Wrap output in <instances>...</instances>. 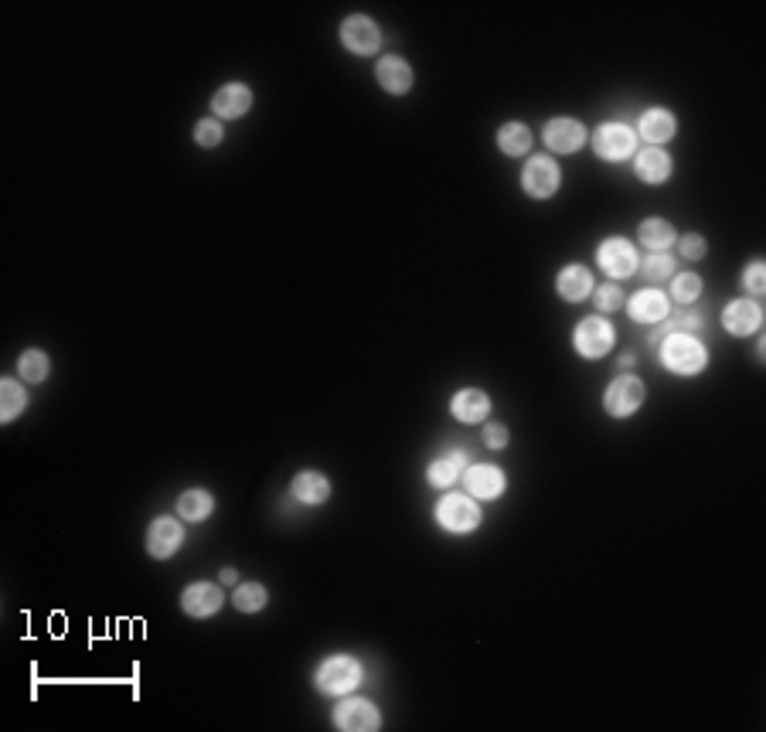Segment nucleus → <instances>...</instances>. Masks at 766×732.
Here are the masks:
<instances>
[{"label": "nucleus", "instance_id": "obj_1", "mask_svg": "<svg viewBox=\"0 0 766 732\" xmlns=\"http://www.w3.org/2000/svg\"><path fill=\"white\" fill-rule=\"evenodd\" d=\"M658 351V361L668 368L671 375H681V378H692V375H702L705 365H709V348L702 344L698 334H688V331H671L654 344Z\"/></svg>", "mask_w": 766, "mask_h": 732}, {"label": "nucleus", "instance_id": "obj_2", "mask_svg": "<svg viewBox=\"0 0 766 732\" xmlns=\"http://www.w3.org/2000/svg\"><path fill=\"white\" fill-rule=\"evenodd\" d=\"M433 518H436V525H440L443 532L470 535V532L481 528L484 511H481V504H477V498H470L467 491H450V494H443L440 504H436Z\"/></svg>", "mask_w": 766, "mask_h": 732}, {"label": "nucleus", "instance_id": "obj_3", "mask_svg": "<svg viewBox=\"0 0 766 732\" xmlns=\"http://www.w3.org/2000/svg\"><path fill=\"white\" fill-rule=\"evenodd\" d=\"M361 678H365V671H361V661L351 658V654H331V658H324L321 664H317L314 671V685L321 695H351L358 692Z\"/></svg>", "mask_w": 766, "mask_h": 732}, {"label": "nucleus", "instance_id": "obj_4", "mask_svg": "<svg viewBox=\"0 0 766 732\" xmlns=\"http://www.w3.org/2000/svg\"><path fill=\"white\" fill-rule=\"evenodd\" d=\"M613 344H617V331H613V324L606 321L603 314L583 317V321L576 324V331H572V348H576V355L586 361L610 355Z\"/></svg>", "mask_w": 766, "mask_h": 732}, {"label": "nucleus", "instance_id": "obj_5", "mask_svg": "<svg viewBox=\"0 0 766 732\" xmlns=\"http://www.w3.org/2000/svg\"><path fill=\"white\" fill-rule=\"evenodd\" d=\"M559 184H562V167L549 154H532L525 161V167H521V188H525L528 198L535 201L552 198L555 191H559Z\"/></svg>", "mask_w": 766, "mask_h": 732}, {"label": "nucleus", "instance_id": "obj_6", "mask_svg": "<svg viewBox=\"0 0 766 732\" xmlns=\"http://www.w3.org/2000/svg\"><path fill=\"white\" fill-rule=\"evenodd\" d=\"M593 150L600 161H610V164H620V161H630L637 154V133L630 130L627 123H600L593 133Z\"/></svg>", "mask_w": 766, "mask_h": 732}, {"label": "nucleus", "instance_id": "obj_7", "mask_svg": "<svg viewBox=\"0 0 766 732\" xmlns=\"http://www.w3.org/2000/svg\"><path fill=\"white\" fill-rule=\"evenodd\" d=\"M644 399H647V385L637 375L624 372V375H617L610 385H606L603 409L610 412L613 419H630L637 409L644 406Z\"/></svg>", "mask_w": 766, "mask_h": 732}, {"label": "nucleus", "instance_id": "obj_8", "mask_svg": "<svg viewBox=\"0 0 766 732\" xmlns=\"http://www.w3.org/2000/svg\"><path fill=\"white\" fill-rule=\"evenodd\" d=\"M334 729L341 732H378L382 729V712L375 702L361 695H341V702L334 705Z\"/></svg>", "mask_w": 766, "mask_h": 732}, {"label": "nucleus", "instance_id": "obj_9", "mask_svg": "<svg viewBox=\"0 0 766 732\" xmlns=\"http://www.w3.org/2000/svg\"><path fill=\"white\" fill-rule=\"evenodd\" d=\"M596 263H600V269L610 280H627V276L637 273L641 259H637L634 242L624 239V235H610V239H603L596 246Z\"/></svg>", "mask_w": 766, "mask_h": 732}, {"label": "nucleus", "instance_id": "obj_10", "mask_svg": "<svg viewBox=\"0 0 766 732\" xmlns=\"http://www.w3.org/2000/svg\"><path fill=\"white\" fill-rule=\"evenodd\" d=\"M338 38H341V45L358 58L375 55L378 48H382V28H378L368 14H351V18H344Z\"/></svg>", "mask_w": 766, "mask_h": 732}, {"label": "nucleus", "instance_id": "obj_11", "mask_svg": "<svg viewBox=\"0 0 766 732\" xmlns=\"http://www.w3.org/2000/svg\"><path fill=\"white\" fill-rule=\"evenodd\" d=\"M181 545H184V528H181L178 518L161 515V518L150 521V528H147V552H150V559H157V562L174 559Z\"/></svg>", "mask_w": 766, "mask_h": 732}, {"label": "nucleus", "instance_id": "obj_12", "mask_svg": "<svg viewBox=\"0 0 766 732\" xmlns=\"http://www.w3.org/2000/svg\"><path fill=\"white\" fill-rule=\"evenodd\" d=\"M542 137L552 154H576V150H583L589 133H586V126L579 120H572V116H555V120L545 123Z\"/></svg>", "mask_w": 766, "mask_h": 732}, {"label": "nucleus", "instance_id": "obj_13", "mask_svg": "<svg viewBox=\"0 0 766 732\" xmlns=\"http://www.w3.org/2000/svg\"><path fill=\"white\" fill-rule=\"evenodd\" d=\"M460 481H464L470 498H477V501H498L504 494V487H508L504 470L494 464H470Z\"/></svg>", "mask_w": 766, "mask_h": 732}, {"label": "nucleus", "instance_id": "obj_14", "mask_svg": "<svg viewBox=\"0 0 766 732\" xmlns=\"http://www.w3.org/2000/svg\"><path fill=\"white\" fill-rule=\"evenodd\" d=\"M763 324V307L756 304L753 297H739V300H729L726 310H722V327L732 338H749L756 334Z\"/></svg>", "mask_w": 766, "mask_h": 732}, {"label": "nucleus", "instance_id": "obj_15", "mask_svg": "<svg viewBox=\"0 0 766 732\" xmlns=\"http://www.w3.org/2000/svg\"><path fill=\"white\" fill-rule=\"evenodd\" d=\"M624 307L630 310V321H637V324H654V327H658V324L664 321V317L671 314L668 293L658 290V286H644V290H637Z\"/></svg>", "mask_w": 766, "mask_h": 732}, {"label": "nucleus", "instance_id": "obj_16", "mask_svg": "<svg viewBox=\"0 0 766 732\" xmlns=\"http://www.w3.org/2000/svg\"><path fill=\"white\" fill-rule=\"evenodd\" d=\"M222 603H225V593H222V586H215V583H191V586H184V593H181V610L195 620L215 617V613L222 610Z\"/></svg>", "mask_w": 766, "mask_h": 732}, {"label": "nucleus", "instance_id": "obj_17", "mask_svg": "<svg viewBox=\"0 0 766 732\" xmlns=\"http://www.w3.org/2000/svg\"><path fill=\"white\" fill-rule=\"evenodd\" d=\"M375 82L389 92V96H406L412 82H416V72H412V65L402 55H385L378 58L375 65Z\"/></svg>", "mask_w": 766, "mask_h": 732}, {"label": "nucleus", "instance_id": "obj_18", "mask_svg": "<svg viewBox=\"0 0 766 732\" xmlns=\"http://www.w3.org/2000/svg\"><path fill=\"white\" fill-rule=\"evenodd\" d=\"M593 273L583 266V263H569L559 269V276H555V293H559L566 304H583L586 297H593Z\"/></svg>", "mask_w": 766, "mask_h": 732}, {"label": "nucleus", "instance_id": "obj_19", "mask_svg": "<svg viewBox=\"0 0 766 732\" xmlns=\"http://www.w3.org/2000/svg\"><path fill=\"white\" fill-rule=\"evenodd\" d=\"M634 133L647 140V147H661V143H668L678 133V120H675V113H671V109L651 106V109H644V116L637 120V130Z\"/></svg>", "mask_w": 766, "mask_h": 732}, {"label": "nucleus", "instance_id": "obj_20", "mask_svg": "<svg viewBox=\"0 0 766 732\" xmlns=\"http://www.w3.org/2000/svg\"><path fill=\"white\" fill-rule=\"evenodd\" d=\"M252 109V89L246 86V82H229V86H222L212 96V113L215 120H239V116H246Z\"/></svg>", "mask_w": 766, "mask_h": 732}, {"label": "nucleus", "instance_id": "obj_21", "mask_svg": "<svg viewBox=\"0 0 766 732\" xmlns=\"http://www.w3.org/2000/svg\"><path fill=\"white\" fill-rule=\"evenodd\" d=\"M450 412H453V419L464 426L487 423V416H491V395L481 389H460L450 399Z\"/></svg>", "mask_w": 766, "mask_h": 732}, {"label": "nucleus", "instance_id": "obj_22", "mask_svg": "<svg viewBox=\"0 0 766 732\" xmlns=\"http://www.w3.org/2000/svg\"><path fill=\"white\" fill-rule=\"evenodd\" d=\"M290 494L303 508H321L331 498V477H324L321 470H300L290 484Z\"/></svg>", "mask_w": 766, "mask_h": 732}, {"label": "nucleus", "instance_id": "obj_23", "mask_svg": "<svg viewBox=\"0 0 766 732\" xmlns=\"http://www.w3.org/2000/svg\"><path fill=\"white\" fill-rule=\"evenodd\" d=\"M671 171H675V164H671V154L661 147H644L634 154V174L641 178L644 184H664L671 178Z\"/></svg>", "mask_w": 766, "mask_h": 732}, {"label": "nucleus", "instance_id": "obj_24", "mask_svg": "<svg viewBox=\"0 0 766 732\" xmlns=\"http://www.w3.org/2000/svg\"><path fill=\"white\" fill-rule=\"evenodd\" d=\"M467 467H470L467 453L464 450H450V453L436 457L433 464L426 467V481H429V487H443V491H450V487L464 477Z\"/></svg>", "mask_w": 766, "mask_h": 732}, {"label": "nucleus", "instance_id": "obj_25", "mask_svg": "<svg viewBox=\"0 0 766 732\" xmlns=\"http://www.w3.org/2000/svg\"><path fill=\"white\" fill-rule=\"evenodd\" d=\"M675 225L664 222V218H644L641 225H637V242H641L644 249L651 252H668L671 246H675Z\"/></svg>", "mask_w": 766, "mask_h": 732}, {"label": "nucleus", "instance_id": "obj_26", "mask_svg": "<svg viewBox=\"0 0 766 732\" xmlns=\"http://www.w3.org/2000/svg\"><path fill=\"white\" fill-rule=\"evenodd\" d=\"M532 130H528L525 123H518V120H511V123H504L501 130H498V147H501V154L504 157H528V150H532Z\"/></svg>", "mask_w": 766, "mask_h": 732}, {"label": "nucleus", "instance_id": "obj_27", "mask_svg": "<svg viewBox=\"0 0 766 732\" xmlns=\"http://www.w3.org/2000/svg\"><path fill=\"white\" fill-rule=\"evenodd\" d=\"M24 409H28V389H24V382L21 378H4V382H0V419L14 423Z\"/></svg>", "mask_w": 766, "mask_h": 732}, {"label": "nucleus", "instance_id": "obj_28", "mask_svg": "<svg viewBox=\"0 0 766 732\" xmlns=\"http://www.w3.org/2000/svg\"><path fill=\"white\" fill-rule=\"evenodd\" d=\"M212 511H215V498L205 487H191V491H184L178 498V515L184 521H205L212 518Z\"/></svg>", "mask_w": 766, "mask_h": 732}, {"label": "nucleus", "instance_id": "obj_29", "mask_svg": "<svg viewBox=\"0 0 766 732\" xmlns=\"http://www.w3.org/2000/svg\"><path fill=\"white\" fill-rule=\"evenodd\" d=\"M48 372H52V358H48L41 348H28L18 358V378H21V382L38 385V382H45Z\"/></svg>", "mask_w": 766, "mask_h": 732}, {"label": "nucleus", "instance_id": "obj_30", "mask_svg": "<svg viewBox=\"0 0 766 732\" xmlns=\"http://www.w3.org/2000/svg\"><path fill=\"white\" fill-rule=\"evenodd\" d=\"M702 327H705V321H702V314H695V310H688V314H675V317H664L661 321V327H654L651 331V348L658 344L664 334H671V331H688V334H702Z\"/></svg>", "mask_w": 766, "mask_h": 732}, {"label": "nucleus", "instance_id": "obj_31", "mask_svg": "<svg viewBox=\"0 0 766 732\" xmlns=\"http://www.w3.org/2000/svg\"><path fill=\"white\" fill-rule=\"evenodd\" d=\"M637 269H641L647 286H661V283H668L671 276H675V259H671L668 252H651V256H647Z\"/></svg>", "mask_w": 766, "mask_h": 732}, {"label": "nucleus", "instance_id": "obj_32", "mask_svg": "<svg viewBox=\"0 0 766 732\" xmlns=\"http://www.w3.org/2000/svg\"><path fill=\"white\" fill-rule=\"evenodd\" d=\"M232 603H235V610L239 613H259V610H266L269 593H266L263 583H239L235 586V593H232Z\"/></svg>", "mask_w": 766, "mask_h": 732}, {"label": "nucleus", "instance_id": "obj_33", "mask_svg": "<svg viewBox=\"0 0 766 732\" xmlns=\"http://www.w3.org/2000/svg\"><path fill=\"white\" fill-rule=\"evenodd\" d=\"M671 293H668V300H675V304H695L698 297H702V276L698 273H675L671 276Z\"/></svg>", "mask_w": 766, "mask_h": 732}, {"label": "nucleus", "instance_id": "obj_34", "mask_svg": "<svg viewBox=\"0 0 766 732\" xmlns=\"http://www.w3.org/2000/svg\"><path fill=\"white\" fill-rule=\"evenodd\" d=\"M593 300H596V310H600V314H613V310H620L627 304V293H624V286H617V283H603V286H593Z\"/></svg>", "mask_w": 766, "mask_h": 732}, {"label": "nucleus", "instance_id": "obj_35", "mask_svg": "<svg viewBox=\"0 0 766 732\" xmlns=\"http://www.w3.org/2000/svg\"><path fill=\"white\" fill-rule=\"evenodd\" d=\"M222 140H225V126H222V120L208 116V120H198V123H195V143H198V147L212 150V147H218Z\"/></svg>", "mask_w": 766, "mask_h": 732}, {"label": "nucleus", "instance_id": "obj_36", "mask_svg": "<svg viewBox=\"0 0 766 732\" xmlns=\"http://www.w3.org/2000/svg\"><path fill=\"white\" fill-rule=\"evenodd\" d=\"M743 286L749 290V297H763L766 293V263L763 259H753L746 269H743Z\"/></svg>", "mask_w": 766, "mask_h": 732}, {"label": "nucleus", "instance_id": "obj_37", "mask_svg": "<svg viewBox=\"0 0 766 732\" xmlns=\"http://www.w3.org/2000/svg\"><path fill=\"white\" fill-rule=\"evenodd\" d=\"M678 252H681V259H692V263H698V259H705V252H709V242H705L698 232H688L685 239L678 242Z\"/></svg>", "mask_w": 766, "mask_h": 732}, {"label": "nucleus", "instance_id": "obj_38", "mask_svg": "<svg viewBox=\"0 0 766 732\" xmlns=\"http://www.w3.org/2000/svg\"><path fill=\"white\" fill-rule=\"evenodd\" d=\"M508 440H511V433L504 423H484V447L487 450H504Z\"/></svg>", "mask_w": 766, "mask_h": 732}, {"label": "nucleus", "instance_id": "obj_39", "mask_svg": "<svg viewBox=\"0 0 766 732\" xmlns=\"http://www.w3.org/2000/svg\"><path fill=\"white\" fill-rule=\"evenodd\" d=\"M218 579H222L225 586H239V572H235V569H222V576H218Z\"/></svg>", "mask_w": 766, "mask_h": 732}, {"label": "nucleus", "instance_id": "obj_40", "mask_svg": "<svg viewBox=\"0 0 766 732\" xmlns=\"http://www.w3.org/2000/svg\"><path fill=\"white\" fill-rule=\"evenodd\" d=\"M634 361H637V358H634V355H627V351H624V355H620V361H617V365H620V368H634Z\"/></svg>", "mask_w": 766, "mask_h": 732}]
</instances>
